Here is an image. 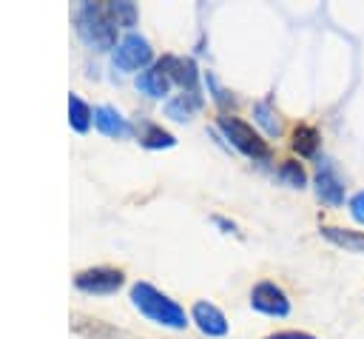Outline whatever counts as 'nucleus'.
<instances>
[{
    "label": "nucleus",
    "instance_id": "1",
    "mask_svg": "<svg viewBox=\"0 0 364 339\" xmlns=\"http://www.w3.org/2000/svg\"><path fill=\"white\" fill-rule=\"evenodd\" d=\"M131 305L139 311V316H145L154 325H162L171 330H185L191 325L185 308L176 299H171L168 293H162L159 288H154L151 282L131 285Z\"/></svg>",
    "mask_w": 364,
    "mask_h": 339
},
{
    "label": "nucleus",
    "instance_id": "2",
    "mask_svg": "<svg viewBox=\"0 0 364 339\" xmlns=\"http://www.w3.org/2000/svg\"><path fill=\"white\" fill-rule=\"evenodd\" d=\"M74 26H77V34L85 46L97 48V51H108V48H117V23L111 20L108 14V6H100V3H82L77 11H74Z\"/></svg>",
    "mask_w": 364,
    "mask_h": 339
},
{
    "label": "nucleus",
    "instance_id": "3",
    "mask_svg": "<svg viewBox=\"0 0 364 339\" xmlns=\"http://www.w3.org/2000/svg\"><path fill=\"white\" fill-rule=\"evenodd\" d=\"M216 128L225 134V140L236 148V151H242L245 157H250V160H270V145H267V140H262V134L250 125V122H245V120H239V117H230V114H219L216 117Z\"/></svg>",
    "mask_w": 364,
    "mask_h": 339
},
{
    "label": "nucleus",
    "instance_id": "4",
    "mask_svg": "<svg viewBox=\"0 0 364 339\" xmlns=\"http://www.w3.org/2000/svg\"><path fill=\"white\" fill-rule=\"evenodd\" d=\"M111 60H114V68H119V71H128V74H134L139 68L145 71V66L154 60V48L142 34L128 31L111 51Z\"/></svg>",
    "mask_w": 364,
    "mask_h": 339
},
{
    "label": "nucleus",
    "instance_id": "5",
    "mask_svg": "<svg viewBox=\"0 0 364 339\" xmlns=\"http://www.w3.org/2000/svg\"><path fill=\"white\" fill-rule=\"evenodd\" d=\"M125 282V273L119 268H108V265H97V268H85L74 276V285L77 291L82 293H94V296H105V293H114L119 291Z\"/></svg>",
    "mask_w": 364,
    "mask_h": 339
},
{
    "label": "nucleus",
    "instance_id": "6",
    "mask_svg": "<svg viewBox=\"0 0 364 339\" xmlns=\"http://www.w3.org/2000/svg\"><path fill=\"white\" fill-rule=\"evenodd\" d=\"M316 197L330 208L344 205V179L338 177V168L330 157L316 160Z\"/></svg>",
    "mask_w": 364,
    "mask_h": 339
},
{
    "label": "nucleus",
    "instance_id": "7",
    "mask_svg": "<svg viewBox=\"0 0 364 339\" xmlns=\"http://www.w3.org/2000/svg\"><path fill=\"white\" fill-rule=\"evenodd\" d=\"M250 308L259 311V313H264V316L282 319V316L290 313V299H287V293H284L276 282L262 279V282H256L253 291H250Z\"/></svg>",
    "mask_w": 364,
    "mask_h": 339
},
{
    "label": "nucleus",
    "instance_id": "8",
    "mask_svg": "<svg viewBox=\"0 0 364 339\" xmlns=\"http://www.w3.org/2000/svg\"><path fill=\"white\" fill-rule=\"evenodd\" d=\"M191 322L199 328V333H205V336H210V339L228 336V330H230L228 316H225L213 302H205V299L193 302V308H191Z\"/></svg>",
    "mask_w": 364,
    "mask_h": 339
},
{
    "label": "nucleus",
    "instance_id": "9",
    "mask_svg": "<svg viewBox=\"0 0 364 339\" xmlns=\"http://www.w3.org/2000/svg\"><path fill=\"white\" fill-rule=\"evenodd\" d=\"M159 71H165L168 80L179 83L185 91H196V83H199V71H196V63L191 57H173V54H165L159 63H156Z\"/></svg>",
    "mask_w": 364,
    "mask_h": 339
},
{
    "label": "nucleus",
    "instance_id": "10",
    "mask_svg": "<svg viewBox=\"0 0 364 339\" xmlns=\"http://www.w3.org/2000/svg\"><path fill=\"white\" fill-rule=\"evenodd\" d=\"M71 330L85 336V339H136L134 333H128L125 328H117V325H108L102 319H91V316H82V313H74L71 316Z\"/></svg>",
    "mask_w": 364,
    "mask_h": 339
},
{
    "label": "nucleus",
    "instance_id": "11",
    "mask_svg": "<svg viewBox=\"0 0 364 339\" xmlns=\"http://www.w3.org/2000/svg\"><path fill=\"white\" fill-rule=\"evenodd\" d=\"M94 128L105 137H114V140H125L134 134V125L114 105H97L94 108Z\"/></svg>",
    "mask_w": 364,
    "mask_h": 339
},
{
    "label": "nucleus",
    "instance_id": "12",
    "mask_svg": "<svg viewBox=\"0 0 364 339\" xmlns=\"http://www.w3.org/2000/svg\"><path fill=\"white\" fill-rule=\"evenodd\" d=\"M199 108H202V97L196 91H182L165 103V117H171L173 122H188Z\"/></svg>",
    "mask_w": 364,
    "mask_h": 339
},
{
    "label": "nucleus",
    "instance_id": "13",
    "mask_svg": "<svg viewBox=\"0 0 364 339\" xmlns=\"http://www.w3.org/2000/svg\"><path fill=\"white\" fill-rule=\"evenodd\" d=\"M321 236L333 242L336 248H344L350 254L364 256V231H350V228H336V225H321Z\"/></svg>",
    "mask_w": 364,
    "mask_h": 339
},
{
    "label": "nucleus",
    "instance_id": "14",
    "mask_svg": "<svg viewBox=\"0 0 364 339\" xmlns=\"http://www.w3.org/2000/svg\"><path fill=\"white\" fill-rule=\"evenodd\" d=\"M134 85H136L139 94H145V97H151V100H162V97L168 94V88H171V80L165 77V71H159V68L154 66V68L139 71L136 80H134Z\"/></svg>",
    "mask_w": 364,
    "mask_h": 339
},
{
    "label": "nucleus",
    "instance_id": "15",
    "mask_svg": "<svg viewBox=\"0 0 364 339\" xmlns=\"http://www.w3.org/2000/svg\"><path fill=\"white\" fill-rule=\"evenodd\" d=\"M91 122H94V108L80 97V94H68V125L74 128V131H80V134H85L88 128H91Z\"/></svg>",
    "mask_w": 364,
    "mask_h": 339
},
{
    "label": "nucleus",
    "instance_id": "16",
    "mask_svg": "<svg viewBox=\"0 0 364 339\" xmlns=\"http://www.w3.org/2000/svg\"><path fill=\"white\" fill-rule=\"evenodd\" d=\"M318 145H321V134L313 125L301 122V125L293 128V148L299 151V157H316Z\"/></svg>",
    "mask_w": 364,
    "mask_h": 339
},
{
    "label": "nucleus",
    "instance_id": "17",
    "mask_svg": "<svg viewBox=\"0 0 364 339\" xmlns=\"http://www.w3.org/2000/svg\"><path fill=\"white\" fill-rule=\"evenodd\" d=\"M139 142H142L145 148L156 151V148H173V145H176V137H173L171 131H165V128L148 122V125L142 128V134H139Z\"/></svg>",
    "mask_w": 364,
    "mask_h": 339
},
{
    "label": "nucleus",
    "instance_id": "18",
    "mask_svg": "<svg viewBox=\"0 0 364 339\" xmlns=\"http://www.w3.org/2000/svg\"><path fill=\"white\" fill-rule=\"evenodd\" d=\"M253 120L270 134V137H279L282 134V122H279V114L273 111V105L270 103H264V100H259V103H253Z\"/></svg>",
    "mask_w": 364,
    "mask_h": 339
},
{
    "label": "nucleus",
    "instance_id": "19",
    "mask_svg": "<svg viewBox=\"0 0 364 339\" xmlns=\"http://www.w3.org/2000/svg\"><path fill=\"white\" fill-rule=\"evenodd\" d=\"M108 14H111V20L119 26V28H131V26H136V6L134 3H128V0H117V3H108Z\"/></svg>",
    "mask_w": 364,
    "mask_h": 339
},
{
    "label": "nucleus",
    "instance_id": "20",
    "mask_svg": "<svg viewBox=\"0 0 364 339\" xmlns=\"http://www.w3.org/2000/svg\"><path fill=\"white\" fill-rule=\"evenodd\" d=\"M279 179L287 182L290 188H304L307 185V174H304V168L296 160H284L279 165Z\"/></svg>",
    "mask_w": 364,
    "mask_h": 339
},
{
    "label": "nucleus",
    "instance_id": "21",
    "mask_svg": "<svg viewBox=\"0 0 364 339\" xmlns=\"http://www.w3.org/2000/svg\"><path fill=\"white\" fill-rule=\"evenodd\" d=\"M347 205H350V214H353V219L364 225V191H358V194H353Z\"/></svg>",
    "mask_w": 364,
    "mask_h": 339
},
{
    "label": "nucleus",
    "instance_id": "22",
    "mask_svg": "<svg viewBox=\"0 0 364 339\" xmlns=\"http://www.w3.org/2000/svg\"><path fill=\"white\" fill-rule=\"evenodd\" d=\"M205 80H208V85L213 88V100H216V103H222V105H225V103H233V97H230V91H225V88H222V85L216 83V77H213V74H208Z\"/></svg>",
    "mask_w": 364,
    "mask_h": 339
},
{
    "label": "nucleus",
    "instance_id": "23",
    "mask_svg": "<svg viewBox=\"0 0 364 339\" xmlns=\"http://www.w3.org/2000/svg\"><path fill=\"white\" fill-rule=\"evenodd\" d=\"M264 339H318L313 333H304V330H279V333H270Z\"/></svg>",
    "mask_w": 364,
    "mask_h": 339
}]
</instances>
